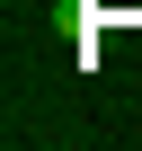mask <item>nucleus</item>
Segmentation results:
<instances>
[{
	"instance_id": "1",
	"label": "nucleus",
	"mask_w": 142,
	"mask_h": 151,
	"mask_svg": "<svg viewBox=\"0 0 142 151\" xmlns=\"http://www.w3.org/2000/svg\"><path fill=\"white\" fill-rule=\"evenodd\" d=\"M9 9H18V0H9Z\"/></svg>"
}]
</instances>
